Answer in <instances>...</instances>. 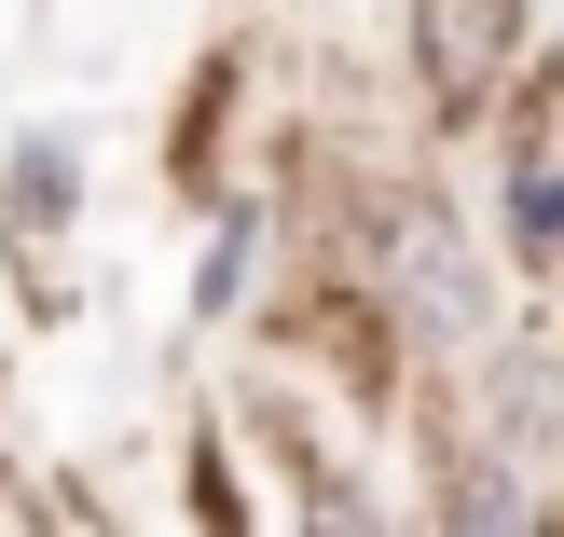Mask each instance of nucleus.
I'll list each match as a JSON object with an SVG mask.
<instances>
[{"mask_svg":"<svg viewBox=\"0 0 564 537\" xmlns=\"http://www.w3.org/2000/svg\"><path fill=\"white\" fill-rule=\"evenodd\" d=\"M455 537H523V496L496 483V469H468L455 483Z\"/></svg>","mask_w":564,"mask_h":537,"instance_id":"f257e3e1","label":"nucleus"}]
</instances>
